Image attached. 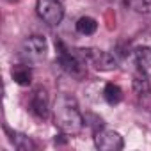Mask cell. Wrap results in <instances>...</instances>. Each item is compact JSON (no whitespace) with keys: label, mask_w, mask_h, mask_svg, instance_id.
<instances>
[{"label":"cell","mask_w":151,"mask_h":151,"mask_svg":"<svg viewBox=\"0 0 151 151\" xmlns=\"http://www.w3.org/2000/svg\"><path fill=\"white\" fill-rule=\"evenodd\" d=\"M94 146L100 151H119L124 146L123 137L114 132V130H105V128H98L94 132Z\"/></svg>","instance_id":"6"},{"label":"cell","mask_w":151,"mask_h":151,"mask_svg":"<svg viewBox=\"0 0 151 151\" xmlns=\"http://www.w3.org/2000/svg\"><path fill=\"white\" fill-rule=\"evenodd\" d=\"M6 2H11V4H14V2H18V0H6Z\"/></svg>","instance_id":"15"},{"label":"cell","mask_w":151,"mask_h":151,"mask_svg":"<svg viewBox=\"0 0 151 151\" xmlns=\"http://www.w3.org/2000/svg\"><path fill=\"white\" fill-rule=\"evenodd\" d=\"M48 43L43 36H29L22 45V57L29 62H39L45 59Z\"/></svg>","instance_id":"5"},{"label":"cell","mask_w":151,"mask_h":151,"mask_svg":"<svg viewBox=\"0 0 151 151\" xmlns=\"http://www.w3.org/2000/svg\"><path fill=\"white\" fill-rule=\"evenodd\" d=\"M75 25H77V30H78L80 34H84V36H91V34H94V32L98 30V22H96L94 18H91V16H82V18H78Z\"/></svg>","instance_id":"11"},{"label":"cell","mask_w":151,"mask_h":151,"mask_svg":"<svg viewBox=\"0 0 151 151\" xmlns=\"http://www.w3.org/2000/svg\"><path fill=\"white\" fill-rule=\"evenodd\" d=\"M78 53H80V57L87 64H91L98 71H112V69L117 68L116 55L114 53H109L105 50H98V48H80Z\"/></svg>","instance_id":"3"},{"label":"cell","mask_w":151,"mask_h":151,"mask_svg":"<svg viewBox=\"0 0 151 151\" xmlns=\"http://www.w3.org/2000/svg\"><path fill=\"white\" fill-rule=\"evenodd\" d=\"M135 59H137V66H139L140 73L151 77V48H149V46H140V48H137Z\"/></svg>","instance_id":"9"},{"label":"cell","mask_w":151,"mask_h":151,"mask_svg":"<svg viewBox=\"0 0 151 151\" xmlns=\"http://www.w3.org/2000/svg\"><path fill=\"white\" fill-rule=\"evenodd\" d=\"M36 11L39 18L50 27L59 25L64 18V7L60 4V0H37Z\"/></svg>","instance_id":"4"},{"label":"cell","mask_w":151,"mask_h":151,"mask_svg":"<svg viewBox=\"0 0 151 151\" xmlns=\"http://www.w3.org/2000/svg\"><path fill=\"white\" fill-rule=\"evenodd\" d=\"M103 98H105V101L109 105H117L123 100V91L116 84H107L105 89H103Z\"/></svg>","instance_id":"12"},{"label":"cell","mask_w":151,"mask_h":151,"mask_svg":"<svg viewBox=\"0 0 151 151\" xmlns=\"http://www.w3.org/2000/svg\"><path fill=\"white\" fill-rule=\"evenodd\" d=\"M133 11L142 14H151V0H128Z\"/></svg>","instance_id":"14"},{"label":"cell","mask_w":151,"mask_h":151,"mask_svg":"<svg viewBox=\"0 0 151 151\" xmlns=\"http://www.w3.org/2000/svg\"><path fill=\"white\" fill-rule=\"evenodd\" d=\"M53 123L66 135H75L84 128L86 119L80 114L78 103L73 96H68V94L57 96L53 103Z\"/></svg>","instance_id":"1"},{"label":"cell","mask_w":151,"mask_h":151,"mask_svg":"<svg viewBox=\"0 0 151 151\" xmlns=\"http://www.w3.org/2000/svg\"><path fill=\"white\" fill-rule=\"evenodd\" d=\"M133 93L139 100V105L146 110H151V86L147 82V75L140 73L133 77Z\"/></svg>","instance_id":"7"},{"label":"cell","mask_w":151,"mask_h":151,"mask_svg":"<svg viewBox=\"0 0 151 151\" xmlns=\"http://www.w3.org/2000/svg\"><path fill=\"white\" fill-rule=\"evenodd\" d=\"M11 140H13L14 147L20 149V151H30V149H36V144L32 142V139L27 137V135H23V133H13Z\"/></svg>","instance_id":"13"},{"label":"cell","mask_w":151,"mask_h":151,"mask_svg":"<svg viewBox=\"0 0 151 151\" xmlns=\"http://www.w3.org/2000/svg\"><path fill=\"white\" fill-rule=\"evenodd\" d=\"M11 77H13V80H14L18 86L27 87V86H30V82H32V71H30V68H29V66L18 64V66H14V68H13Z\"/></svg>","instance_id":"10"},{"label":"cell","mask_w":151,"mask_h":151,"mask_svg":"<svg viewBox=\"0 0 151 151\" xmlns=\"http://www.w3.org/2000/svg\"><path fill=\"white\" fill-rule=\"evenodd\" d=\"M29 109L30 112L39 117V119H45L48 116V110H50V105H48V94L45 89H36L34 94L30 96V101H29Z\"/></svg>","instance_id":"8"},{"label":"cell","mask_w":151,"mask_h":151,"mask_svg":"<svg viewBox=\"0 0 151 151\" xmlns=\"http://www.w3.org/2000/svg\"><path fill=\"white\" fill-rule=\"evenodd\" d=\"M57 46V62L59 66L69 75V77L77 78V80H84L87 77V62L80 57V53H73L66 48V45L62 41L55 43Z\"/></svg>","instance_id":"2"}]
</instances>
